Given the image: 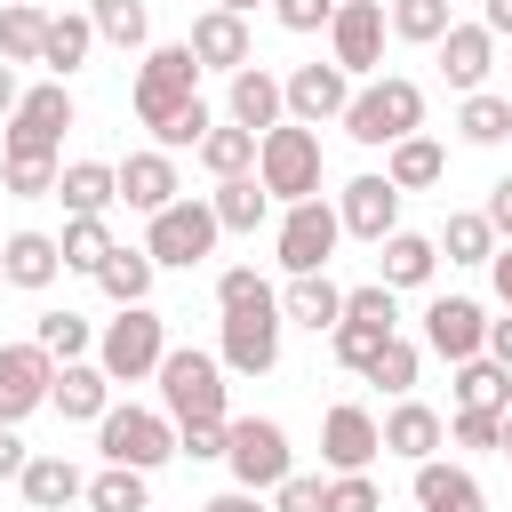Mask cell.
<instances>
[{
	"instance_id": "52",
	"label": "cell",
	"mask_w": 512,
	"mask_h": 512,
	"mask_svg": "<svg viewBox=\"0 0 512 512\" xmlns=\"http://www.w3.org/2000/svg\"><path fill=\"white\" fill-rule=\"evenodd\" d=\"M496 424H504V416H480V408H456V424H448V432H456V448H496Z\"/></svg>"
},
{
	"instance_id": "27",
	"label": "cell",
	"mask_w": 512,
	"mask_h": 512,
	"mask_svg": "<svg viewBox=\"0 0 512 512\" xmlns=\"http://www.w3.org/2000/svg\"><path fill=\"white\" fill-rule=\"evenodd\" d=\"M16 488H24V504L32 512H64V504H80V472H72V456H32L24 472H16Z\"/></svg>"
},
{
	"instance_id": "45",
	"label": "cell",
	"mask_w": 512,
	"mask_h": 512,
	"mask_svg": "<svg viewBox=\"0 0 512 512\" xmlns=\"http://www.w3.org/2000/svg\"><path fill=\"white\" fill-rule=\"evenodd\" d=\"M368 384H384V392H408V384H416V344H408V336H392V344L368 360Z\"/></svg>"
},
{
	"instance_id": "5",
	"label": "cell",
	"mask_w": 512,
	"mask_h": 512,
	"mask_svg": "<svg viewBox=\"0 0 512 512\" xmlns=\"http://www.w3.org/2000/svg\"><path fill=\"white\" fill-rule=\"evenodd\" d=\"M160 360H168V320H160L152 304H128V312L96 336V368H104L112 384H144Z\"/></svg>"
},
{
	"instance_id": "28",
	"label": "cell",
	"mask_w": 512,
	"mask_h": 512,
	"mask_svg": "<svg viewBox=\"0 0 512 512\" xmlns=\"http://www.w3.org/2000/svg\"><path fill=\"white\" fill-rule=\"evenodd\" d=\"M416 504H424V512H480V480H472L464 464L424 456V464H416Z\"/></svg>"
},
{
	"instance_id": "42",
	"label": "cell",
	"mask_w": 512,
	"mask_h": 512,
	"mask_svg": "<svg viewBox=\"0 0 512 512\" xmlns=\"http://www.w3.org/2000/svg\"><path fill=\"white\" fill-rule=\"evenodd\" d=\"M88 24L112 48H144V0H88Z\"/></svg>"
},
{
	"instance_id": "47",
	"label": "cell",
	"mask_w": 512,
	"mask_h": 512,
	"mask_svg": "<svg viewBox=\"0 0 512 512\" xmlns=\"http://www.w3.org/2000/svg\"><path fill=\"white\" fill-rule=\"evenodd\" d=\"M272 512H328V480H312V472H288V480L272 488Z\"/></svg>"
},
{
	"instance_id": "62",
	"label": "cell",
	"mask_w": 512,
	"mask_h": 512,
	"mask_svg": "<svg viewBox=\"0 0 512 512\" xmlns=\"http://www.w3.org/2000/svg\"><path fill=\"white\" fill-rule=\"evenodd\" d=\"M32 8H40V0H32Z\"/></svg>"
},
{
	"instance_id": "9",
	"label": "cell",
	"mask_w": 512,
	"mask_h": 512,
	"mask_svg": "<svg viewBox=\"0 0 512 512\" xmlns=\"http://www.w3.org/2000/svg\"><path fill=\"white\" fill-rule=\"evenodd\" d=\"M64 128H72V96H64V80H48V88H32V96L8 112V128H0V160H56Z\"/></svg>"
},
{
	"instance_id": "13",
	"label": "cell",
	"mask_w": 512,
	"mask_h": 512,
	"mask_svg": "<svg viewBox=\"0 0 512 512\" xmlns=\"http://www.w3.org/2000/svg\"><path fill=\"white\" fill-rule=\"evenodd\" d=\"M328 40H336V72H376L384 64V0H336L328 16Z\"/></svg>"
},
{
	"instance_id": "11",
	"label": "cell",
	"mask_w": 512,
	"mask_h": 512,
	"mask_svg": "<svg viewBox=\"0 0 512 512\" xmlns=\"http://www.w3.org/2000/svg\"><path fill=\"white\" fill-rule=\"evenodd\" d=\"M208 248H216V208L208 200H168L152 216V232H144V256L152 264H200Z\"/></svg>"
},
{
	"instance_id": "55",
	"label": "cell",
	"mask_w": 512,
	"mask_h": 512,
	"mask_svg": "<svg viewBox=\"0 0 512 512\" xmlns=\"http://www.w3.org/2000/svg\"><path fill=\"white\" fill-rule=\"evenodd\" d=\"M496 368H512V320H488V344H480Z\"/></svg>"
},
{
	"instance_id": "32",
	"label": "cell",
	"mask_w": 512,
	"mask_h": 512,
	"mask_svg": "<svg viewBox=\"0 0 512 512\" xmlns=\"http://www.w3.org/2000/svg\"><path fill=\"white\" fill-rule=\"evenodd\" d=\"M152 272H160V264H152L144 248H112V256L96 264V288L128 312V304H144V296H152Z\"/></svg>"
},
{
	"instance_id": "34",
	"label": "cell",
	"mask_w": 512,
	"mask_h": 512,
	"mask_svg": "<svg viewBox=\"0 0 512 512\" xmlns=\"http://www.w3.org/2000/svg\"><path fill=\"white\" fill-rule=\"evenodd\" d=\"M208 208H216V232H256V224H264V208H272V192H264L256 176H224Z\"/></svg>"
},
{
	"instance_id": "16",
	"label": "cell",
	"mask_w": 512,
	"mask_h": 512,
	"mask_svg": "<svg viewBox=\"0 0 512 512\" xmlns=\"http://www.w3.org/2000/svg\"><path fill=\"white\" fill-rule=\"evenodd\" d=\"M56 384V360L40 344H0V424H24Z\"/></svg>"
},
{
	"instance_id": "39",
	"label": "cell",
	"mask_w": 512,
	"mask_h": 512,
	"mask_svg": "<svg viewBox=\"0 0 512 512\" xmlns=\"http://www.w3.org/2000/svg\"><path fill=\"white\" fill-rule=\"evenodd\" d=\"M432 248H448V264H488L496 256V232H488V216L480 208H456L448 224H440V240Z\"/></svg>"
},
{
	"instance_id": "15",
	"label": "cell",
	"mask_w": 512,
	"mask_h": 512,
	"mask_svg": "<svg viewBox=\"0 0 512 512\" xmlns=\"http://www.w3.org/2000/svg\"><path fill=\"white\" fill-rule=\"evenodd\" d=\"M424 344L464 368V360H480V344H488V312H480L472 296H432V304H424Z\"/></svg>"
},
{
	"instance_id": "35",
	"label": "cell",
	"mask_w": 512,
	"mask_h": 512,
	"mask_svg": "<svg viewBox=\"0 0 512 512\" xmlns=\"http://www.w3.org/2000/svg\"><path fill=\"white\" fill-rule=\"evenodd\" d=\"M376 248H384V288H424L432 264H440V248H432L424 232H392V240H376Z\"/></svg>"
},
{
	"instance_id": "25",
	"label": "cell",
	"mask_w": 512,
	"mask_h": 512,
	"mask_svg": "<svg viewBox=\"0 0 512 512\" xmlns=\"http://www.w3.org/2000/svg\"><path fill=\"white\" fill-rule=\"evenodd\" d=\"M56 272H64V256H56L48 232H8V240H0V280H8V288H48Z\"/></svg>"
},
{
	"instance_id": "4",
	"label": "cell",
	"mask_w": 512,
	"mask_h": 512,
	"mask_svg": "<svg viewBox=\"0 0 512 512\" xmlns=\"http://www.w3.org/2000/svg\"><path fill=\"white\" fill-rule=\"evenodd\" d=\"M160 408H168V424H224V360L216 352H168L160 368Z\"/></svg>"
},
{
	"instance_id": "51",
	"label": "cell",
	"mask_w": 512,
	"mask_h": 512,
	"mask_svg": "<svg viewBox=\"0 0 512 512\" xmlns=\"http://www.w3.org/2000/svg\"><path fill=\"white\" fill-rule=\"evenodd\" d=\"M272 16H280L288 32H320V24L336 16V0H272Z\"/></svg>"
},
{
	"instance_id": "2",
	"label": "cell",
	"mask_w": 512,
	"mask_h": 512,
	"mask_svg": "<svg viewBox=\"0 0 512 512\" xmlns=\"http://www.w3.org/2000/svg\"><path fill=\"white\" fill-rule=\"evenodd\" d=\"M416 128H424V88L400 80V72L368 80V88L344 104V136H352V144H400V136H416Z\"/></svg>"
},
{
	"instance_id": "43",
	"label": "cell",
	"mask_w": 512,
	"mask_h": 512,
	"mask_svg": "<svg viewBox=\"0 0 512 512\" xmlns=\"http://www.w3.org/2000/svg\"><path fill=\"white\" fill-rule=\"evenodd\" d=\"M32 344H40L48 360H80V352H88V320H80V312H40Z\"/></svg>"
},
{
	"instance_id": "59",
	"label": "cell",
	"mask_w": 512,
	"mask_h": 512,
	"mask_svg": "<svg viewBox=\"0 0 512 512\" xmlns=\"http://www.w3.org/2000/svg\"><path fill=\"white\" fill-rule=\"evenodd\" d=\"M496 32H512V0H488V40Z\"/></svg>"
},
{
	"instance_id": "6",
	"label": "cell",
	"mask_w": 512,
	"mask_h": 512,
	"mask_svg": "<svg viewBox=\"0 0 512 512\" xmlns=\"http://www.w3.org/2000/svg\"><path fill=\"white\" fill-rule=\"evenodd\" d=\"M328 336H336V360L368 376V360H376V352H384V344L400 336V312H392V288H384V280H368V288H344V320H336Z\"/></svg>"
},
{
	"instance_id": "33",
	"label": "cell",
	"mask_w": 512,
	"mask_h": 512,
	"mask_svg": "<svg viewBox=\"0 0 512 512\" xmlns=\"http://www.w3.org/2000/svg\"><path fill=\"white\" fill-rule=\"evenodd\" d=\"M456 408H480V416H504L512 408V368H496L488 352L456 368Z\"/></svg>"
},
{
	"instance_id": "58",
	"label": "cell",
	"mask_w": 512,
	"mask_h": 512,
	"mask_svg": "<svg viewBox=\"0 0 512 512\" xmlns=\"http://www.w3.org/2000/svg\"><path fill=\"white\" fill-rule=\"evenodd\" d=\"M16 104H24V88H16V64H0V120H8Z\"/></svg>"
},
{
	"instance_id": "12",
	"label": "cell",
	"mask_w": 512,
	"mask_h": 512,
	"mask_svg": "<svg viewBox=\"0 0 512 512\" xmlns=\"http://www.w3.org/2000/svg\"><path fill=\"white\" fill-rule=\"evenodd\" d=\"M336 240H344L336 208H328V200H296V208L280 216V264H288V280H296V272H328Z\"/></svg>"
},
{
	"instance_id": "56",
	"label": "cell",
	"mask_w": 512,
	"mask_h": 512,
	"mask_svg": "<svg viewBox=\"0 0 512 512\" xmlns=\"http://www.w3.org/2000/svg\"><path fill=\"white\" fill-rule=\"evenodd\" d=\"M200 512H264V504H256V496H248V488H224V496H208V504H200Z\"/></svg>"
},
{
	"instance_id": "61",
	"label": "cell",
	"mask_w": 512,
	"mask_h": 512,
	"mask_svg": "<svg viewBox=\"0 0 512 512\" xmlns=\"http://www.w3.org/2000/svg\"><path fill=\"white\" fill-rule=\"evenodd\" d=\"M216 8H232V16H248V8H256V0H216Z\"/></svg>"
},
{
	"instance_id": "21",
	"label": "cell",
	"mask_w": 512,
	"mask_h": 512,
	"mask_svg": "<svg viewBox=\"0 0 512 512\" xmlns=\"http://www.w3.org/2000/svg\"><path fill=\"white\" fill-rule=\"evenodd\" d=\"M224 112H232V128L264 136V128H280V112H288V104H280V80H272L264 64H240V72H232V104H224Z\"/></svg>"
},
{
	"instance_id": "36",
	"label": "cell",
	"mask_w": 512,
	"mask_h": 512,
	"mask_svg": "<svg viewBox=\"0 0 512 512\" xmlns=\"http://www.w3.org/2000/svg\"><path fill=\"white\" fill-rule=\"evenodd\" d=\"M40 40H48V8L8 0L0 8V64H40Z\"/></svg>"
},
{
	"instance_id": "10",
	"label": "cell",
	"mask_w": 512,
	"mask_h": 512,
	"mask_svg": "<svg viewBox=\"0 0 512 512\" xmlns=\"http://www.w3.org/2000/svg\"><path fill=\"white\" fill-rule=\"evenodd\" d=\"M216 360H224L232 376H264V368L280 360V296L224 312V344H216Z\"/></svg>"
},
{
	"instance_id": "54",
	"label": "cell",
	"mask_w": 512,
	"mask_h": 512,
	"mask_svg": "<svg viewBox=\"0 0 512 512\" xmlns=\"http://www.w3.org/2000/svg\"><path fill=\"white\" fill-rule=\"evenodd\" d=\"M24 464H32V448L16 440V424H0V480H16Z\"/></svg>"
},
{
	"instance_id": "44",
	"label": "cell",
	"mask_w": 512,
	"mask_h": 512,
	"mask_svg": "<svg viewBox=\"0 0 512 512\" xmlns=\"http://www.w3.org/2000/svg\"><path fill=\"white\" fill-rule=\"evenodd\" d=\"M392 32L440 48V32H448V0H392Z\"/></svg>"
},
{
	"instance_id": "60",
	"label": "cell",
	"mask_w": 512,
	"mask_h": 512,
	"mask_svg": "<svg viewBox=\"0 0 512 512\" xmlns=\"http://www.w3.org/2000/svg\"><path fill=\"white\" fill-rule=\"evenodd\" d=\"M496 456H512V408H504V424H496Z\"/></svg>"
},
{
	"instance_id": "53",
	"label": "cell",
	"mask_w": 512,
	"mask_h": 512,
	"mask_svg": "<svg viewBox=\"0 0 512 512\" xmlns=\"http://www.w3.org/2000/svg\"><path fill=\"white\" fill-rule=\"evenodd\" d=\"M480 216H488V232H496V248H504V240H512V176L488 184V208H480Z\"/></svg>"
},
{
	"instance_id": "46",
	"label": "cell",
	"mask_w": 512,
	"mask_h": 512,
	"mask_svg": "<svg viewBox=\"0 0 512 512\" xmlns=\"http://www.w3.org/2000/svg\"><path fill=\"white\" fill-rule=\"evenodd\" d=\"M328 512H384V488L368 472H336L328 480Z\"/></svg>"
},
{
	"instance_id": "48",
	"label": "cell",
	"mask_w": 512,
	"mask_h": 512,
	"mask_svg": "<svg viewBox=\"0 0 512 512\" xmlns=\"http://www.w3.org/2000/svg\"><path fill=\"white\" fill-rule=\"evenodd\" d=\"M264 296H272V288H264V272H256V264H232V272L216 280V304H224V312H240V304H264Z\"/></svg>"
},
{
	"instance_id": "38",
	"label": "cell",
	"mask_w": 512,
	"mask_h": 512,
	"mask_svg": "<svg viewBox=\"0 0 512 512\" xmlns=\"http://www.w3.org/2000/svg\"><path fill=\"white\" fill-rule=\"evenodd\" d=\"M200 168H208L216 184H224V176H248V168H256V136H248V128H232V120H224V128H208V136H200Z\"/></svg>"
},
{
	"instance_id": "49",
	"label": "cell",
	"mask_w": 512,
	"mask_h": 512,
	"mask_svg": "<svg viewBox=\"0 0 512 512\" xmlns=\"http://www.w3.org/2000/svg\"><path fill=\"white\" fill-rule=\"evenodd\" d=\"M0 168H8V192H16V200L56 192V160H0Z\"/></svg>"
},
{
	"instance_id": "17",
	"label": "cell",
	"mask_w": 512,
	"mask_h": 512,
	"mask_svg": "<svg viewBox=\"0 0 512 512\" xmlns=\"http://www.w3.org/2000/svg\"><path fill=\"white\" fill-rule=\"evenodd\" d=\"M336 224H344L352 240H392V232H400V192H392L384 176H352L344 200H336Z\"/></svg>"
},
{
	"instance_id": "37",
	"label": "cell",
	"mask_w": 512,
	"mask_h": 512,
	"mask_svg": "<svg viewBox=\"0 0 512 512\" xmlns=\"http://www.w3.org/2000/svg\"><path fill=\"white\" fill-rule=\"evenodd\" d=\"M80 504H88V512H152V488H144V472L104 464V472L80 488Z\"/></svg>"
},
{
	"instance_id": "41",
	"label": "cell",
	"mask_w": 512,
	"mask_h": 512,
	"mask_svg": "<svg viewBox=\"0 0 512 512\" xmlns=\"http://www.w3.org/2000/svg\"><path fill=\"white\" fill-rule=\"evenodd\" d=\"M456 128H464V144H504V136H512V96L472 88V96H464V112H456Z\"/></svg>"
},
{
	"instance_id": "24",
	"label": "cell",
	"mask_w": 512,
	"mask_h": 512,
	"mask_svg": "<svg viewBox=\"0 0 512 512\" xmlns=\"http://www.w3.org/2000/svg\"><path fill=\"white\" fill-rule=\"evenodd\" d=\"M376 440H384V456H408V464H424V456L448 440V424H440L424 400H400V408L376 424Z\"/></svg>"
},
{
	"instance_id": "23",
	"label": "cell",
	"mask_w": 512,
	"mask_h": 512,
	"mask_svg": "<svg viewBox=\"0 0 512 512\" xmlns=\"http://www.w3.org/2000/svg\"><path fill=\"white\" fill-rule=\"evenodd\" d=\"M48 400H56L72 424H96V416L112 408V376H104L96 360H64V368H56V384H48Z\"/></svg>"
},
{
	"instance_id": "19",
	"label": "cell",
	"mask_w": 512,
	"mask_h": 512,
	"mask_svg": "<svg viewBox=\"0 0 512 512\" xmlns=\"http://www.w3.org/2000/svg\"><path fill=\"white\" fill-rule=\"evenodd\" d=\"M184 48L200 56V72H240V64H256V56H248V16H232V8H200Z\"/></svg>"
},
{
	"instance_id": "20",
	"label": "cell",
	"mask_w": 512,
	"mask_h": 512,
	"mask_svg": "<svg viewBox=\"0 0 512 512\" xmlns=\"http://www.w3.org/2000/svg\"><path fill=\"white\" fill-rule=\"evenodd\" d=\"M488 64H496V40H488V24H448L440 32V72H448V88H480L488 80Z\"/></svg>"
},
{
	"instance_id": "18",
	"label": "cell",
	"mask_w": 512,
	"mask_h": 512,
	"mask_svg": "<svg viewBox=\"0 0 512 512\" xmlns=\"http://www.w3.org/2000/svg\"><path fill=\"white\" fill-rule=\"evenodd\" d=\"M376 448H384V440H376V416H368V408L344 400V408L320 416V456H328V472H368Z\"/></svg>"
},
{
	"instance_id": "3",
	"label": "cell",
	"mask_w": 512,
	"mask_h": 512,
	"mask_svg": "<svg viewBox=\"0 0 512 512\" xmlns=\"http://www.w3.org/2000/svg\"><path fill=\"white\" fill-rule=\"evenodd\" d=\"M256 184L272 192V200H320V136L312 128H296V120H280V128H264L256 136Z\"/></svg>"
},
{
	"instance_id": "26",
	"label": "cell",
	"mask_w": 512,
	"mask_h": 512,
	"mask_svg": "<svg viewBox=\"0 0 512 512\" xmlns=\"http://www.w3.org/2000/svg\"><path fill=\"white\" fill-rule=\"evenodd\" d=\"M440 176H448V152H440L432 136L384 144V184H392V192H424V184H440Z\"/></svg>"
},
{
	"instance_id": "50",
	"label": "cell",
	"mask_w": 512,
	"mask_h": 512,
	"mask_svg": "<svg viewBox=\"0 0 512 512\" xmlns=\"http://www.w3.org/2000/svg\"><path fill=\"white\" fill-rule=\"evenodd\" d=\"M224 424H232V416H224ZM224 424H176V456H192V464L224 456Z\"/></svg>"
},
{
	"instance_id": "29",
	"label": "cell",
	"mask_w": 512,
	"mask_h": 512,
	"mask_svg": "<svg viewBox=\"0 0 512 512\" xmlns=\"http://www.w3.org/2000/svg\"><path fill=\"white\" fill-rule=\"evenodd\" d=\"M56 200H64L72 216H104V208L120 200V176H112L104 160H72V168H56Z\"/></svg>"
},
{
	"instance_id": "22",
	"label": "cell",
	"mask_w": 512,
	"mask_h": 512,
	"mask_svg": "<svg viewBox=\"0 0 512 512\" xmlns=\"http://www.w3.org/2000/svg\"><path fill=\"white\" fill-rule=\"evenodd\" d=\"M112 176H120V200L144 208V216H160V208L176 200V160H168V152H128Z\"/></svg>"
},
{
	"instance_id": "40",
	"label": "cell",
	"mask_w": 512,
	"mask_h": 512,
	"mask_svg": "<svg viewBox=\"0 0 512 512\" xmlns=\"http://www.w3.org/2000/svg\"><path fill=\"white\" fill-rule=\"evenodd\" d=\"M56 256H64V272H88V280H96V264L112 256L104 216H72V224H64V240H56Z\"/></svg>"
},
{
	"instance_id": "1",
	"label": "cell",
	"mask_w": 512,
	"mask_h": 512,
	"mask_svg": "<svg viewBox=\"0 0 512 512\" xmlns=\"http://www.w3.org/2000/svg\"><path fill=\"white\" fill-rule=\"evenodd\" d=\"M136 120L160 136V152H184V144L200 152V136L216 128V112L200 104V56L184 40H168L136 64Z\"/></svg>"
},
{
	"instance_id": "31",
	"label": "cell",
	"mask_w": 512,
	"mask_h": 512,
	"mask_svg": "<svg viewBox=\"0 0 512 512\" xmlns=\"http://www.w3.org/2000/svg\"><path fill=\"white\" fill-rule=\"evenodd\" d=\"M88 48H96V24H88V16H72V8H64V16H48V40H40V64H48L56 80H72V72L88 64Z\"/></svg>"
},
{
	"instance_id": "8",
	"label": "cell",
	"mask_w": 512,
	"mask_h": 512,
	"mask_svg": "<svg viewBox=\"0 0 512 512\" xmlns=\"http://www.w3.org/2000/svg\"><path fill=\"white\" fill-rule=\"evenodd\" d=\"M224 464H232V480L256 496V488H280L288 472H296V456H288V432L272 424V416H232L224 424Z\"/></svg>"
},
{
	"instance_id": "7",
	"label": "cell",
	"mask_w": 512,
	"mask_h": 512,
	"mask_svg": "<svg viewBox=\"0 0 512 512\" xmlns=\"http://www.w3.org/2000/svg\"><path fill=\"white\" fill-rule=\"evenodd\" d=\"M96 448H104V464L152 472V464L176 456V424H168L160 408H104V416H96Z\"/></svg>"
},
{
	"instance_id": "57",
	"label": "cell",
	"mask_w": 512,
	"mask_h": 512,
	"mask_svg": "<svg viewBox=\"0 0 512 512\" xmlns=\"http://www.w3.org/2000/svg\"><path fill=\"white\" fill-rule=\"evenodd\" d=\"M488 272H496V296H504V304H512V240H504V248H496V256H488Z\"/></svg>"
},
{
	"instance_id": "14",
	"label": "cell",
	"mask_w": 512,
	"mask_h": 512,
	"mask_svg": "<svg viewBox=\"0 0 512 512\" xmlns=\"http://www.w3.org/2000/svg\"><path fill=\"white\" fill-rule=\"evenodd\" d=\"M280 104H288V120H296V128H320V120H344L352 80H344L336 64H296V72L280 80Z\"/></svg>"
},
{
	"instance_id": "30",
	"label": "cell",
	"mask_w": 512,
	"mask_h": 512,
	"mask_svg": "<svg viewBox=\"0 0 512 512\" xmlns=\"http://www.w3.org/2000/svg\"><path fill=\"white\" fill-rule=\"evenodd\" d=\"M280 320H304V328H336L344 320V288L328 272H296L288 296H280Z\"/></svg>"
}]
</instances>
